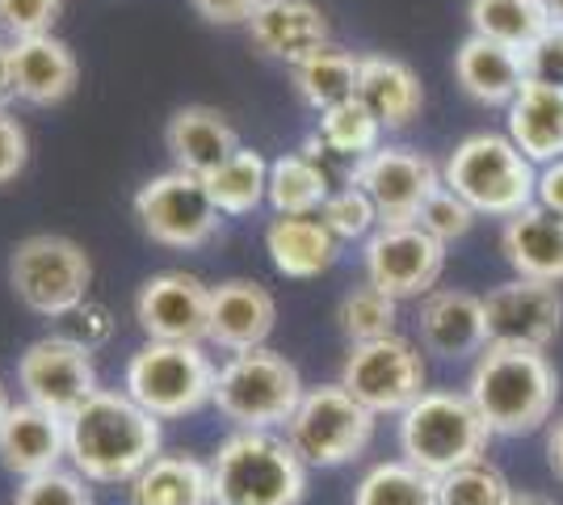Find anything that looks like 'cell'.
<instances>
[{
    "mask_svg": "<svg viewBox=\"0 0 563 505\" xmlns=\"http://www.w3.org/2000/svg\"><path fill=\"white\" fill-rule=\"evenodd\" d=\"M165 447L161 417L122 387H97L68 417V463L89 484L126 488Z\"/></svg>",
    "mask_w": 563,
    "mask_h": 505,
    "instance_id": "1",
    "label": "cell"
},
{
    "mask_svg": "<svg viewBox=\"0 0 563 505\" xmlns=\"http://www.w3.org/2000/svg\"><path fill=\"white\" fill-rule=\"evenodd\" d=\"M467 396L488 421L493 438H521V433L551 426L560 375L547 359V350L493 341L471 366Z\"/></svg>",
    "mask_w": 563,
    "mask_h": 505,
    "instance_id": "2",
    "label": "cell"
},
{
    "mask_svg": "<svg viewBox=\"0 0 563 505\" xmlns=\"http://www.w3.org/2000/svg\"><path fill=\"white\" fill-rule=\"evenodd\" d=\"M307 468L278 430H232L211 455L214 505H299Z\"/></svg>",
    "mask_w": 563,
    "mask_h": 505,
    "instance_id": "3",
    "label": "cell"
},
{
    "mask_svg": "<svg viewBox=\"0 0 563 505\" xmlns=\"http://www.w3.org/2000/svg\"><path fill=\"white\" fill-rule=\"evenodd\" d=\"M493 430L467 392L429 387L417 405L399 413V455L442 481L446 472L488 455Z\"/></svg>",
    "mask_w": 563,
    "mask_h": 505,
    "instance_id": "4",
    "label": "cell"
},
{
    "mask_svg": "<svg viewBox=\"0 0 563 505\" xmlns=\"http://www.w3.org/2000/svg\"><path fill=\"white\" fill-rule=\"evenodd\" d=\"M303 392L299 366L278 350L257 345L219 362L211 409H219V417H228L235 430H286Z\"/></svg>",
    "mask_w": 563,
    "mask_h": 505,
    "instance_id": "5",
    "label": "cell"
},
{
    "mask_svg": "<svg viewBox=\"0 0 563 505\" xmlns=\"http://www.w3.org/2000/svg\"><path fill=\"white\" fill-rule=\"evenodd\" d=\"M442 182L459 198H467L471 207H475V216L509 219L534 202L539 165L509 135L479 131V135H467L446 156Z\"/></svg>",
    "mask_w": 563,
    "mask_h": 505,
    "instance_id": "6",
    "label": "cell"
},
{
    "mask_svg": "<svg viewBox=\"0 0 563 505\" xmlns=\"http://www.w3.org/2000/svg\"><path fill=\"white\" fill-rule=\"evenodd\" d=\"M219 366L207 341H143L122 366V392L161 421H177L214 400Z\"/></svg>",
    "mask_w": 563,
    "mask_h": 505,
    "instance_id": "7",
    "label": "cell"
},
{
    "mask_svg": "<svg viewBox=\"0 0 563 505\" xmlns=\"http://www.w3.org/2000/svg\"><path fill=\"white\" fill-rule=\"evenodd\" d=\"M9 287L25 312L43 316V320H64L89 299L93 257L71 237L34 232L9 253Z\"/></svg>",
    "mask_w": 563,
    "mask_h": 505,
    "instance_id": "8",
    "label": "cell"
},
{
    "mask_svg": "<svg viewBox=\"0 0 563 505\" xmlns=\"http://www.w3.org/2000/svg\"><path fill=\"white\" fill-rule=\"evenodd\" d=\"M375 413L362 400H353L336 380V384L307 387L282 433L307 468H345L366 455V447L375 442Z\"/></svg>",
    "mask_w": 563,
    "mask_h": 505,
    "instance_id": "9",
    "label": "cell"
},
{
    "mask_svg": "<svg viewBox=\"0 0 563 505\" xmlns=\"http://www.w3.org/2000/svg\"><path fill=\"white\" fill-rule=\"evenodd\" d=\"M131 207H135L143 237L161 249H177V253H194V249L211 244L219 219H223L211 202L207 182L186 168H165V173L147 177Z\"/></svg>",
    "mask_w": 563,
    "mask_h": 505,
    "instance_id": "10",
    "label": "cell"
},
{
    "mask_svg": "<svg viewBox=\"0 0 563 505\" xmlns=\"http://www.w3.org/2000/svg\"><path fill=\"white\" fill-rule=\"evenodd\" d=\"M424 354L408 337H375L357 341L341 362V387L353 400H362L375 417H399L408 405H417L424 392Z\"/></svg>",
    "mask_w": 563,
    "mask_h": 505,
    "instance_id": "11",
    "label": "cell"
},
{
    "mask_svg": "<svg viewBox=\"0 0 563 505\" xmlns=\"http://www.w3.org/2000/svg\"><path fill=\"white\" fill-rule=\"evenodd\" d=\"M18 387H22V400L30 405L71 417L101 387L93 350L71 341L68 333L38 337L18 359Z\"/></svg>",
    "mask_w": 563,
    "mask_h": 505,
    "instance_id": "12",
    "label": "cell"
},
{
    "mask_svg": "<svg viewBox=\"0 0 563 505\" xmlns=\"http://www.w3.org/2000/svg\"><path fill=\"white\" fill-rule=\"evenodd\" d=\"M350 186L371 194L378 223H417L429 194L442 186V165L404 144H383L345 173Z\"/></svg>",
    "mask_w": 563,
    "mask_h": 505,
    "instance_id": "13",
    "label": "cell"
},
{
    "mask_svg": "<svg viewBox=\"0 0 563 505\" xmlns=\"http://www.w3.org/2000/svg\"><path fill=\"white\" fill-rule=\"evenodd\" d=\"M446 249L421 223H383L362 249L366 283L387 290L391 299H424L446 270Z\"/></svg>",
    "mask_w": 563,
    "mask_h": 505,
    "instance_id": "14",
    "label": "cell"
},
{
    "mask_svg": "<svg viewBox=\"0 0 563 505\" xmlns=\"http://www.w3.org/2000/svg\"><path fill=\"white\" fill-rule=\"evenodd\" d=\"M135 325L147 341H207L211 287L186 270H161L135 290Z\"/></svg>",
    "mask_w": 563,
    "mask_h": 505,
    "instance_id": "15",
    "label": "cell"
},
{
    "mask_svg": "<svg viewBox=\"0 0 563 505\" xmlns=\"http://www.w3.org/2000/svg\"><path fill=\"white\" fill-rule=\"evenodd\" d=\"M488 312V345H526V350H547L563 329V295L555 283L539 278H509L484 295Z\"/></svg>",
    "mask_w": 563,
    "mask_h": 505,
    "instance_id": "16",
    "label": "cell"
},
{
    "mask_svg": "<svg viewBox=\"0 0 563 505\" xmlns=\"http://www.w3.org/2000/svg\"><path fill=\"white\" fill-rule=\"evenodd\" d=\"M417 333L424 354H438L446 362L479 359L488 350V312L484 295L454 287H433L417 308Z\"/></svg>",
    "mask_w": 563,
    "mask_h": 505,
    "instance_id": "17",
    "label": "cell"
},
{
    "mask_svg": "<svg viewBox=\"0 0 563 505\" xmlns=\"http://www.w3.org/2000/svg\"><path fill=\"white\" fill-rule=\"evenodd\" d=\"M9 80H13V97L25 106H59L76 94L80 80V64L76 51L59 39V34H30V39H9Z\"/></svg>",
    "mask_w": 563,
    "mask_h": 505,
    "instance_id": "18",
    "label": "cell"
},
{
    "mask_svg": "<svg viewBox=\"0 0 563 505\" xmlns=\"http://www.w3.org/2000/svg\"><path fill=\"white\" fill-rule=\"evenodd\" d=\"M278 325V299L274 290L253 283V278H228L211 287V325H207V345L223 354H244L269 341Z\"/></svg>",
    "mask_w": 563,
    "mask_h": 505,
    "instance_id": "19",
    "label": "cell"
},
{
    "mask_svg": "<svg viewBox=\"0 0 563 505\" xmlns=\"http://www.w3.org/2000/svg\"><path fill=\"white\" fill-rule=\"evenodd\" d=\"M244 30L261 55L278 59L286 68H295L299 59L332 43V25L316 0H261Z\"/></svg>",
    "mask_w": 563,
    "mask_h": 505,
    "instance_id": "20",
    "label": "cell"
},
{
    "mask_svg": "<svg viewBox=\"0 0 563 505\" xmlns=\"http://www.w3.org/2000/svg\"><path fill=\"white\" fill-rule=\"evenodd\" d=\"M0 463L18 481L64 468L68 463V417L38 409L30 400L13 405L9 417L0 421Z\"/></svg>",
    "mask_w": 563,
    "mask_h": 505,
    "instance_id": "21",
    "label": "cell"
},
{
    "mask_svg": "<svg viewBox=\"0 0 563 505\" xmlns=\"http://www.w3.org/2000/svg\"><path fill=\"white\" fill-rule=\"evenodd\" d=\"M500 253L514 265L517 278L563 283V216L530 202L526 211L505 219L500 228Z\"/></svg>",
    "mask_w": 563,
    "mask_h": 505,
    "instance_id": "22",
    "label": "cell"
},
{
    "mask_svg": "<svg viewBox=\"0 0 563 505\" xmlns=\"http://www.w3.org/2000/svg\"><path fill=\"white\" fill-rule=\"evenodd\" d=\"M240 147V135L214 106H181L165 122V152L173 168H186L194 177H207Z\"/></svg>",
    "mask_w": 563,
    "mask_h": 505,
    "instance_id": "23",
    "label": "cell"
},
{
    "mask_svg": "<svg viewBox=\"0 0 563 505\" xmlns=\"http://www.w3.org/2000/svg\"><path fill=\"white\" fill-rule=\"evenodd\" d=\"M454 80L475 106H509L530 76H526L521 51L471 34L463 39V47L454 51Z\"/></svg>",
    "mask_w": 563,
    "mask_h": 505,
    "instance_id": "24",
    "label": "cell"
},
{
    "mask_svg": "<svg viewBox=\"0 0 563 505\" xmlns=\"http://www.w3.org/2000/svg\"><path fill=\"white\" fill-rule=\"evenodd\" d=\"M265 253L282 278H320L336 265L341 241L324 228L320 216H274L265 228Z\"/></svg>",
    "mask_w": 563,
    "mask_h": 505,
    "instance_id": "25",
    "label": "cell"
},
{
    "mask_svg": "<svg viewBox=\"0 0 563 505\" xmlns=\"http://www.w3.org/2000/svg\"><path fill=\"white\" fill-rule=\"evenodd\" d=\"M357 101L383 122V131H404L421 119L424 89L421 76L404 59L391 55H362V76H357Z\"/></svg>",
    "mask_w": 563,
    "mask_h": 505,
    "instance_id": "26",
    "label": "cell"
},
{
    "mask_svg": "<svg viewBox=\"0 0 563 505\" xmlns=\"http://www.w3.org/2000/svg\"><path fill=\"white\" fill-rule=\"evenodd\" d=\"M509 140H514L534 165L563 161V85L526 80L521 94L505 106Z\"/></svg>",
    "mask_w": 563,
    "mask_h": 505,
    "instance_id": "27",
    "label": "cell"
},
{
    "mask_svg": "<svg viewBox=\"0 0 563 505\" xmlns=\"http://www.w3.org/2000/svg\"><path fill=\"white\" fill-rule=\"evenodd\" d=\"M131 505H214L211 463L194 455H161L126 484Z\"/></svg>",
    "mask_w": 563,
    "mask_h": 505,
    "instance_id": "28",
    "label": "cell"
},
{
    "mask_svg": "<svg viewBox=\"0 0 563 505\" xmlns=\"http://www.w3.org/2000/svg\"><path fill=\"white\" fill-rule=\"evenodd\" d=\"M329 194V165L307 156L303 147L269 161V194H265V202L274 207V216H320Z\"/></svg>",
    "mask_w": 563,
    "mask_h": 505,
    "instance_id": "29",
    "label": "cell"
},
{
    "mask_svg": "<svg viewBox=\"0 0 563 505\" xmlns=\"http://www.w3.org/2000/svg\"><path fill=\"white\" fill-rule=\"evenodd\" d=\"M357 76H362V55L332 47V43L290 68L295 94H299V101H303L307 110H316V114H324L332 106L357 97Z\"/></svg>",
    "mask_w": 563,
    "mask_h": 505,
    "instance_id": "30",
    "label": "cell"
},
{
    "mask_svg": "<svg viewBox=\"0 0 563 505\" xmlns=\"http://www.w3.org/2000/svg\"><path fill=\"white\" fill-rule=\"evenodd\" d=\"M207 190H211V202L219 207L223 219H244L253 216L265 194H269V161L261 156L257 147H235L223 165L202 177Z\"/></svg>",
    "mask_w": 563,
    "mask_h": 505,
    "instance_id": "31",
    "label": "cell"
},
{
    "mask_svg": "<svg viewBox=\"0 0 563 505\" xmlns=\"http://www.w3.org/2000/svg\"><path fill=\"white\" fill-rule=\"evenodd\" d=\"M467 22L471 34H479V39L526 51L551 25V13L542 0H471Z\"/></svg>",
    "mask_w": 563,
    "mask_h": 505,
    "instance_id": "32",
    "label": "cell"
},
{
    "mask_svg": "<svg viewBox=\"0 0 563 505\" xmlns=\"http://www.w3.org/2000/svg\"><path fill=\"white\" fill-rule=\"evenodd\" d=\"M353 505H442L438 502V481L412 468L408 459H387L375 463L357 488H353Z\"/></svg>",
    "mask_w": 563,
    "mask_h": 505,
    "instance_id": "33",
    "label": "cell"
},
{
    "mask_svg": "<svg viewBox=\"0 0 563 505\" xmlns=\"http://www.w3.org/2000/svg\"><path fill=\"white\" fill-rule=\"evenodd\" d=\"M316 135L324 140L329 156H341V161L357 165L362 156H371L375 147H383V122L357 97H350V101H341V106H332V110L320 114Z\"/></svg>",
    "mask_w": 563,
    "mask_h": 505,
    "instance_id": "34",
    "label": "cell"
},
{
    "mask_svg": "<svg viewBox=\"0 0 563 505\" xmlns=\"http://www.w3.org/2000/svg\"><path fill=\"white\" fill-rule=\"evenodd\" d=\"M399 320V299H391L387 290H378L375 283H362L341 295L336 304V329L345 333L350 345L357 341H375V337H391Z\"/></svg>",
    "mask_w": 563,
    "mask_h": 505,
    "instance_id": "35",
    "label": "cell"
},
{
    "mask_svg": "<svg viewBox=\"0 0 563 505\" xmlns=\"http://www.w3.org/2000/svg\"><path fill=\"white\" fill-rule=\"evenodd\" d=\"M514 493L517 488L505 481V472L488 455L463 463L438 481V502L442 505H509Z\"/></svg>",
    "mask_w": 563,
    "mask_h": 505,
    "instance_id": "36",
    "label": "cell"
},
{
    "mask_svg": "<svg viewBox=\"0 0 563 505\" xmlns=\"http://www.w3.org/2000/svg\"><path fill=\"white\" fill-rule=\"evenodd\" d=\"M320 219H324V228H329L341 244H353V241L366 244L378 228H383L371 194L362 190V186H350V182H345L341 190L329 194V202L320 207Z\"/></svg>",
    "mask_w": 563,
    "mask_h": 505,
    "instance_id": "37",
    "label": "cell"
},
{
    "mask_svg": "<svg viewBox=\"0 0 563 505\" xmlns=\"http://www.w3.org/2000/svg\"><path fill=\"white\" fill-rule=\"evenodd\" d=\"M13 505H97V497L93 484L85 481L71 463H64V468H51V472L18 481Z\"/></svg>",
    "mask_w": 563,
    "mask_h": 505,
    "instance_id": "38",
    "label": "cell"
},
{
    "mask_svg": "<svg viewBox=\"0 0 563 505\" xmlns=\"http://www.w3.org/2000/svg\"><path fill=\"white\" fill-rule=\"evenodd\" d=\"M475 219L479 216H475V207H471L467 198H459V194L442 182L438 190L429 194V202L421 207L417 223H421L429 237H438L442 244H454V241H463L471 228H475Z\"/></svg>",
    "mask_w": 563,
    "mask_h": 505,
    "instance_id": "39",
    "label": "cell"
},
{
    "mask_svg": "<svg viewBox=\"0 0 563 505\" xmlns=\"http://www.w3.org/2000/svg\"><path fill=\"white\" fill-rule=\"evenodd\" d=\"M59 18H64V0H0V30L9 39L55 34Z\"/></svg>",
    "mask_w": 563,
    "mask_h": 505,
    "instance_id": "40",
    "label": "cell"
},
{
    "mask_svg": "<svg viewBox=\"0 0 563 505\" xmlns=\"http://www.w3.org/2000/svg\"><path fill=\"white\" fill-rule=\"evenodd\" d=\"M521 55H526V76H530V80L563 85V25L560 22L547 25Z\"/></svg>",
    "mask_w": 563,
    "mask_h": 505,
    "instance_id": "41",
    "label": "cell"
},
{
    "mask_svg": "<svg viewBox=\"0 0 563 505\" xmlns=\"http://www.w3.org/2000/svg\"><path fill=\"white\" fill-rule=\"evenodd\" d=\"M30 165V135L22 119L9 114V106H0V186L18 182Z\"/></svg>",
    "mask_w": 563,
    "mask_h": 505,
    "instance_id": "42",
    "label": "cell"
},
{
    "mask_svg": "<svg viewBox=\"0 0 563 505\" xmlns=\"http://www.w3.org/2000/svg\"><path fill=\"white\" fill-rule=\"evenodd\" d=\"M59 333H68L71 341H80V345L97 350V345H106V341H110V333H114V316H110V308H106V304L85 299L76 312L64 316V329H59Z\"/></svg>",
    "mask_w": 563,
    "mask_h": 505,
    "instance_id": "43",
    "label": "cell"
},
{
    "mask_svg": "<svg viewBox=\"0 0 563 505\" xmlns=\"http://www.w3.org/2000/svg\"><path fill=\"white\" fill-rule=\"evenodd\" d=\"M194 13L211 25H249L261 0H189Z\"/></svg>",
    "mask_w": 563,
    "mask_h": 505,
    "instance_id": "44",
    "label": "cell"
},
{
    "mask_svg": "<svg viewBox=\"0 0 563 505\" xmlns=\"http://www.w3.org/2000/svg\"><path fill=\"white\" fill-rule=\"evenodd\" d=\"M534 202L563 216V161H551V165H539V186H534Z\"/></svg>",
    "mask_w": 563,
    "mask_h": 505,
    "instance_id": "45",
    "label": "cell"
},
{
    "mask_svg": "<svg viewBox=\"0 0 563 505\" xmlns=\"http://www.w3.org/2000/svg\"><path fill=\"white\" fill-rule=\"evenodd\" d=\"M547 468L555 472V481H563V417L547 426Z\"/></svg>",
    "mask_w": 563,
    "mask_h": 505,
    "instance_id": "46",
    "label": "cell"
},
{
    "mask_svg": "<svg viewBox=\"0 0 563 505\" xmlns=\"http://www.w3.org/2000/svg\"><path fill=\"white\" fill-rule=\"evenodd\" d=\"M13 97V80H9V51L0 43V106Z\"/></svg>",
    "mask_w": 563,
    "mask_h": 505,
    "instance_id": "47",
    "label": "cell"
},
{
    "mask_svg": "<svg viewBox=\"0 0 563 505\" xmlns=\"http://www.w3.org/2000/svg\"><path fill=\"white\" fill-rule=\"evenodd\" d=\"M509 505H555V502H551L547 493H526V488H521V493H514V502Z\"/></svg>",
    "mask_w": 563,
    "mask_h": 505,
    "instance_id": "48",
    "label": "cell"
},
{
    "mask_svg": "<svg viewBox=\"0 0 563 505\" xmlns=\"http://www.w3.org/2000/svg\"><path fill=\"white\" fill-rule=\"evenodd\" d=\"M547 4V13H551V22H560L563 25V0H542Z\"/></svg>",
    "mask_w": 563,
    "mask_h": 505,
    "instance_id": "49",
    "label": "cell"
},
{
    "mask_svg": "<svg viewBox=\"0 0 563 505\" xmlns=\"http://www.w3.org/2000/svg\"><path fill=\"white\" fill-rule=\"evenodd\" d=\"M9 409H13V400H9V392H4V384H0V421L9 417Z\"/></svg>",
    "mask_w": 563,
    "mask_h": 505,
    "instance_id": "50",
    "label": "cell"
}]
</instances>
